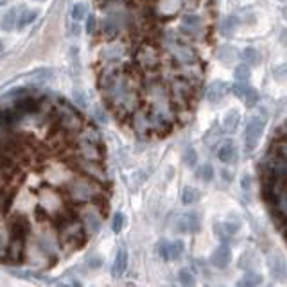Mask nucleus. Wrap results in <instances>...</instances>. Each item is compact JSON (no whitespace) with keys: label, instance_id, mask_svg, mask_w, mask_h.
Segmentation results:
<instances>
[{"label":"nucleus","instance_id":"aec40b11","mask_svg":"<svg viewBox=\"0 0 287 287\" xmlns=\"http://www.w3.org/2000/svg\"><path fill=\"white\" fill-rule=\"evenodd\" d=\"M133 128L136 133L140 135H146L148 131H151V121H149V113L142 110H135L133 111Z\"/></svg>","mask_w":287,"mask_h":287},{"label":"nucleus","instance_id":"f704fd0d","mask_svg":"<svg viewBox=\"0 0 287 287\" xmlns=\"http://www.w3.org/2000/svg\"><path fill=\"white\" fill-rule=\"evenodd\" d=\"M72 101L76 102L79 108H87L88 106V94L83 88H74L72 90Z\"/></svg>","mask_w":287,"mask_h":287},{"label":"nucleus","instance_id":"de8ad7c7","mask_svg":"<svg viewBox=\"0 0 287 287\" xmlns=\"http://www.w3.org/2000/svg\"><path fill=\"white\" fill-rule=\"evenodd\" d=\"M8 259V246L4 244V239L0 237V262Z\"/></svg>","mask_w":287,"mask_h":287},{"label":"nucleus","instance_id":"c85d7f7f","mask_svg":"<svg viewBox=\"0 0 287 287\" xmlns=\"http://www.w3.org/2000/svg\"><path fill=\"white\" fill-rule=\"evenodd\" d=\"M239 122H241V113H239V110H230L226 111V115H224V129H226L228 133H234L235 129H237Z\"/></svg>","mask_w":287,"mask_h":287},{"label":"nucleus","instance_id":"20e7f679","mask_svg":"<svg viewBox=\"0 0 287 287\" xmlns=\"http://www.w3.org/2000/svg\"><path fill=\"white\" fill-rule=\"evenodd\" d=\"M84 224L83 221H76V219H68V223L63 226L61 232V242L65 246H70V249H77L79 246L84 244L87 241V235H84Z\"/></svg>","mask_w":287,"mask_h":287},{"label":"nucleus","instance_id":"2f4dec72","mask_svg":"<svg viewBox=\"0 0 287 287\" xmlns=\"http://www.w3.org/2000/svg\"><path fill=\"white\" fill-rule=\"evenodd\" d=\"M237 25H239V18H237V16H234V15L226 16V18L221 22V33H223L224 36H230V34L235 33Z\"/></svg>","mask_w":287,"mask_h":287},{"label":"nucleus","instance_id":"8fccbe9b","mask_svg":"<svg viewBox=\"0 0 287 287\" xmlns=\"http://www.w3.org/2000/svg\"><path fill=\"white\" fill-rule=\"evenodd\" d=\"M40 2H43V0H40Z\"/></svg>","mask_w":287,"mask_h":287},{"label":"nucleus","instance_id":"1a4fd4ad","mask_svg":"<svg viewBox=\"0 0 287 287\" xmlns=\"http://www.w3.org/2000/svg\"><path fill=\"white\" fill-rule=\"evenodd\" d=\"M58 122H60V126L65 131H70V133L81 131V128H83L81 117L72 108H68V106H61L60 113H58Z\"/></svg>","mask_w":287,"mask_h":287},{"label":"nucleus","instance_id":"4c0bfd02","mask_svg":"<svg viewBox=\"0 0 287 287\" xmlns=\"http://www.w3.org/2000/svg\"><path fill=\"white\" fill-rule=\"evenodd\" d=\"M122 56V47L119 45V43H115V45H108L104 50H102V58L104 60H119V58Z\"/></svg>","mask_w":287,"mask_h":287},{"label":"nucleus","instance_id":"58836bf2","mask_svg":"<svg viewBox=\"0 0 287 287\" xmlns=\"http://www.w3.org/2000/svg\"><path fill=\"white\" fill-rule=\"evenodd\" d=\"M273 77H275L276 81H280V83L287 81V61H283V63L273 67Z\"/></svg>","mask_w":287,"mask_h":287},{"label":"nucleus","instance_id":"ea45409f","mask_svg":"<svg viewBox=\"0 0 287 287\" xmlns=\"http://www.w3.org/2000/svg\"><path fill=\"white\" fill-rule=\"evenodd\" d=\"M234 76H235V79H237V81H248L249 76H251V72H249L248 65L242 63V65H237V67H235Z\"/></svg>","mask_w":287,"mask_h":287},{"label":"nucleus","instance_id":"9d476101","mask_svg":"<svg viewBox=\"0 0 287 287\" xmlns=\"http://www.w3.org/2000/svg\"><path fill=\"white\" fill-rule=\"evenodd\" d=\"M230 90L234 92V94L237 95V97L241 99V101L244 102L248 108L255 106L259 102V99H261V95H259L257 88L251 87V84H248L246 81H237L235 84H232Z\"/></svg>","mask_w":287,"mask_h":287},{"label":"nucleus","instance_id":"dca6fc26","mask_svg":"<svg viewBox=\"0 0 287 287\" xmlns=\"http://www.w3.org/2000/svg\"><path fill=\"white\" fill-rule=\"evenodd\" d=\"M81 221H83L84 230H87L88 234H95V232L101 228L102 217H101V214L97 212V207H90V208H87V210L83 212V217H81Z\"/></svg>","mask_w":287,"mask_h":287},{"label":"nucleus","instance_id":"f3484780","mask_svg":"<svg viewBox=\"0 0 287 287\" xmlns=\"http://www.w3.org/2000/svg\"><path fill=\"white\" fill-rule=\"evenodd\" d=\"M228 92H230V84L224 83V81H214L207 90V99L215 104V102L223 101Z\"/></svg>","mask_w":287,"mask_h":287},{"label":"nucleus","instance_id":"9b49d317","mask_svg":"<svg viewBox=\"0 0 287 287\" xmlns=\"http://www.w3.org/2000/svg\"><path fill=\"white\" fill-rule=\"evenodd\" d=\"M136 61H138L142 68H146V70H151V68L158 67L160 54L153 45H142L138 49V52H136Z\"/></svg>","mask_w":287,"mask_h":287},{"label":"nucleus","instance_id":"f8f14e48","mask_svg":"<svg viewBox=\"0 0 287 287\" xmlns=\"http://www.w3.org/2000/svg\"><path fill=\"white\" fill-rule=\"evenodd\" d=\"M77 169L81 170L87 176L99 180V182H106V173L102 169L101 162H95V160H87V158H77Z\"/></svg>","mask_w":287,"mask_h":287},{"label":"nucleus","instance_id":"37998d69","mask_svg":"<svg viewBox=\"0 0 287 287\" xmlns=\"http://www.w3.org/2000/svg\"><path fill=\"white\" fill-rule=\"evenodd\" d=\"M178 278H180V282H182L183 285H192L194 283V275H192L190 269H180Z\"/></svg>","mask_w":287,"mask_h":287},{"label":"nucleus","instance_id":"0eeeda50","mask_svg":"<svg viewBox=\"0 0 287 287\" xmlns=\"http://www.w3.org/2000/svg\"><path fill=\"white\" fill-rule=\"evenodd\" d=\"M173 228L178 234H197L201 228V221L199 215L196 212H190V214H183L178 215L173 223Z\"/></svg>","mask_w":287,"mask_h":287},{"label":"nucleus","instance_id":"f03ea898","mask_svg":"<svg viewBox=\"0 0 287 287\" xmlns=\"http://www.w3.org/2000/svg\"><path fill=\"white\" fill-rule=\"evenodd\" d=\"M38 205H40L38 214H42L43 217H45V215H49V217H58V215L65 214L63 197H61V194L58 192L56 189H50V187H45V189L40 190Z\"/></svg>","mask_w":287,"mask_h":287},{"label":"nucleus","instance_id":"5701e85b","mask_svg":"<svg viewBox=\"0 0 287 287\" xmlns=\"http://www.w3.org/2000/svg\"><path fill=\"white\" fill-rule=\"evenodd\" d=\"M29 232H31L29 221H27L23 215H16V217H13V221H11V235L25 239L27 235H29Z\"/></svg>","mask_w":287,"mask_h":287},{"label":"nucleus","instance_id":"412c9836","mask_svg":"<svg viewBox=\"0 0 287 287\" xmlns=\"http://www.w3.org/2000/svg\"><path fill=\"white\" fill-rule=\"evenodd\" d=\"M215 56L223 65L230 67L232 63H235L239 60V50L234 45H221L219 49L215 50Z\"/></svg>","mask_w":287,"mask_h":287},{"label":"nucleus","instance_id":"c756f323","mask_svg":"<svg viewBox=\"0 0 287 287\" xmlns=\"http://www.w3.org/2000/svg\"><path fill=\"white\" fill-rule=\"evenodd\" d=\"M36 18H38V11H36V9H23V11L20 13L18 20H16V27L23 29V27H27L29 23H33Z\"/></svg>","mask_w":287,"mask_h":287},{"label":"nucleus","instance_id":"473e14b6","mask_svg":"<svg viewBox=\"0 0 287 287\" xmlns=\"http://www.w3.org/2000/svg\"><path fill=\"white\" fill-rule=\"evenodd\" d=\"M257 266V255L253 251H246V253L241 255V261H239V268L241 269H253Z\"/></svg>","mask_w":287,"mask_h":287},{"label":"nucleus","instance_id":"ddd939ff","mask_svg":"<svg viewBox=\"0 0 287 287\" xmlns=\"http://www.w3.org/2000/svg\"><path fill=\"white\" fill-rule=\"evenodd\" d=\"M268 268L269 273L275 280H285L287 278V261L282 253H269L268 257Z\"/></svg>","mask_w":287,"mask_h":287},{"label":"nucleus","instance_id":"bb28decb","mask_svg":"<svg viewBox=\"0 0 287 287\" xmlns=\"http://www.w3.org/2000/svg\"><path fill=\"white\" fill-rule=\"evenodd\" d=\"M239 228H241V224L235 221V223H232V221H226L224 224H217L215 226V234L219 235L221 239H228V237H232V235H235L239 232Z\"/></svg>","mask_w":287,"mask_h":287},{"label":"nucleus","instance_id":"b1692460","mask_svg":"<svg viewBox=\"0 0 287 287\" xmlns=\"http://www.w3.org/2000/svg\"><path fill=\"white\" fill-rule=\"evenodd\" d=\"M126 268H128V251H126V248H121L115 255L111 273H113V276H121L126 271Z\"/></svg>","mask_w":287,"mask_h":287},{"label":"nucleus","instance_id":"6e6552de","mask_svg":"<svg viewBox=\"0 0 287 287\" xmlns=\"http://www.w3.org/2000/svg\"><path fill=\"white\" fill-rule=\"evenodd\" d=\"M43 176H45L47 182L54 187L67 185V182L70 180V174H68L67 167L58 162H50L49 165L45 167V170H43Z\"/></svg>","mask_w":287,"mask_h":287},{"label":"nucleus","instance_id":"09e8293b","mask_svg":"<svg viewBox=\"0 0 287 287\" xmlns=\"http://www.w3.org/2000/svg\"><path fill=\"white\" fill-rule=\"evenodd\" d=\"M94 113H95V119H99V122H102V124H104V122H106V113H104V111H102L101 108H95Z\"/></svg>","mask_w":287,"mask_h":287},{"label":"nucleus","instance_id":"79ce46f5","mask_svg":"<svg viewBox=\"0 0 287 287\" xmlns=\"http://www.w3.org/2000/svg\"><path fill=\"white\" fill-rule=\"evenodd\" d=\"M87 15H88L87 4H76V6H74V9H72V18L76 20V22L87 18Z\"/></svg>","mask_w":287,"mask_h":287},{"label":"nucleus","instance_id":"a18cd8bd","mask_svg":"<svg viewBox=\"0 0 287 287\" xmlns=\"http://www.w3.org/2000/svg\"><path fill=\"white\" fill-rule=\"evenodd\" d=\"M87 264H88V268H90V269H99L102 266V257H101V255H90V257H88V261H87Z\"/></svg>","mask_w":287,"mask_h":287},{"label":"nucleus","instance_id":"a878e982","mask_svg":"<svg viewBox=\"0 0 287 287\" xmlns=\"http://www.w3.org/2000/svg\"><path fill=\"white\" fill-rule=\"evenodd\" d=\"M242 60H244V63L248 65V67H259L262 61V56L255 47H246V49L242 50Z\"/></svg>","mask_w":287,"mask_h":287},{"label":"nucleus","instance_id":"cd10ccee","mask_svg":"<svg viewBox=\"0 0 287 287\" xmlns=\"http://www.w3.org/2000/svg\"><path fill=\"white\" fill-rule=\"evenodd\" d=\"M261 283H262V275H261V273L249 271V269H248V273H246V275L239 280L237 285L239 287H253V285H261Z\"/></svg>","mask_w":287,"mask_h":287},{"label":"nucleus","instance_id":"72a5a7b5","mask_svg":"<svg viewBox=\"0 0 287 287\" xmlns=\"http://www.w3.org/2000/svg\"><path fill=\"white\" fill-rule=\"evenodd\" d=\"M119 22H117V16H108L102 23V31H104L106 36H115L119 33Z\"/></svg>","mask_w":287,"mask_h":287},{"label":"nucleus","instance_id":"7c9ffc66","mask_svg":"<svg viewBox=\"0 0 287 287\" xmlns=\"http://www.w3.org/2000/svg\"><path fill=\"white\" fill-rule=\"evenodd\" d=\"M16 20H18V11H16V9H9V11L2 16L0 25H2V29L4 31H13L16 25Z\"/></svg>","mask_w":287,"mask_h":287},{"label":"nucleus","instance_id":"393cba45","mask_svg":"<svg viewBox=\"0 0 287 287\" xmlns=\"http://www.w3.org/2000/svg\"><path fill=\"white\" fill-rule=\"evenodd\" d=\"M203 27V20L197 15H185L182 18V29L187 33H196Z\"/></svg>","mask_w":287,"mask_h":287},{"label":"nucleus","instance_id":"4be33fe9","mask_svg":"<svg viewBox=\"0 0 287 287\" xmlns=\"http://www.w3.org/2000/svg\"><path fill=\"white\" fill-rule=\"evenodd\" d=\"M15 108L23 115L34 113V111L40 110V101L38 99H33V97H20L15 101Z\"/></svg>","mask_w":287,"mask_h":287},{"label":"nucleus","instance_id":"a19ab883","mask_svg":"<svg viewBox=\"0 0 287 287\" xmlns=\"http://www.w3.org/2000/svg\"><path fill=\"white\" fill-rule=\"evenodd\" d=\"M183 163H185L187 167H194L197 163V153L194 148H187L185 151H183Z\"/></svg>","mask_w":287,"mask_h":287},{"label":"nucleus","instance_id":"a211bd4d","mask_svg":"<svg viewBox=\"0 0 287 287\" xmlns=\"http://www.w3.org/2000/svg\"><path fill=\"white\" fill-rule=\"evenodd\" d=\"M25 239L22 237H15L11 235V241H9L8 246V259L11 262H22L23 253H25Z\"/></svg>","mask_w":287,"mask_h":287},{"label":"nucleus","instance_id":"6ab92c4d","mask_svg":"<svg viewBox=\"0 0 287 287\" xmlns=\"http://www.w3.org/2000/svg\"><path fill=\"white\" fill-rule=\"evenodd\" d=\"M217 158L221 160L223 163H235L237 160V148L232 140H224L223 144L217 149Z\"/></svg>","mask_w":287,"mask_h":287},{"label":"nucleus","instance_id":"423d86ee","mask_svg":"<svg viewBox=\"0 0 287 287\" xmlns=\"http://www.w3.org/2000/svg\"><path fill=\"white\" fill-rule=\"evenodd\" d=\"M169 50L174 60L180 65H183V67L185 65H194L197 61V52L190 45H187V43H180L174 40V42L169 43Z\"/></svg>","mask_w":287,"mask_h":287},{"label":"nucleus","instance_id":"39448f33","mask_svg":"<svg viewBox=\"0 0 287 287\" xmlns=\"http://www.w3.org/2000/svg\"><path fill=\"white\" fill-rule=\"evenodd\" d=\"M194 87L189 79L185 77H176L170 84V101L178 106V108H187L189 102L192 101Z\"/></svg>","mask_w":287,"mask_h":287},{"label":"nucleus","instance_id":"7ed1b4c3","mask_svg":"<svg viewBox=\"0 0 287 287\" xmlns=\"http://www.w3.org/2000/svg\"><path fill=\"white\" fill-rule=\"evenodd\" d=\"M266 126H268V117H266V115H253V117L248 121L246 129H244V136H242V140H244V149L248 153H251L259 146L262 135H264Z\"/></svg>","mask_w":287,"mask_h":287},{"label":"nucleus","instance_id":"c03bdc74","mask_svg":"<svg viewBox=\"0 0 287 287\" xmlns=\"http://www.w3.org/2000/svg\"><path fill=\"white\" fill-rule=\"evenodd\" d=\"M122 226H124V214L117 212V214L111 217V230H113L115 234H119V232L122 230Z\"/></svg>","mask_w":287,"mask_h":287},{"label":"nucleus","instance_id":"4468645a","mask_svg":"<svg viewBox=\"0 0 287 287\" xmlns=\"http://www.w3.org/2000/svg\"><path fill=\"white\" fill-rule=\"evenodd\" d=\"M183 249H185L183 241H173V242L160 241L158 242V253L162 255L163 261H176V259H180L183 255Z\"/></svg>","mask_w":287,"mask_h":287},{"label":"nucleus","instance_id":"e433bc0d","mask_svg":"<svg viewBox=\"0 0 287 287\" xmlns=\"http://www.w3.org/2000/svg\"><path fill=\"white\" fill-rule=\"evenodd\" d=\"M199 199V192L194 187H185L182 192V203L183 205H192Z\"/></svg>","mask_w":287,"mask_h":287},{"label":"nucleus","instance_id":"c9c22d12","mask_svg":"<svg viewBox=\"0 0 287 287\" xmlns=\"http://www.w3.org/2000/svg\"><path fill=\"white\" fill-rule=\"evenodd\" d=\"M196 176L199 178L201 182H212V180H214V167H212L210 163H205V165L197 167Z\"/></svg>","mask_w":287,"mask_h":287},{"label":"nucleus","instance_id":"2eb2a0df","mask_svg":"<svg viewBox=\"0 0 287 287\" xmlns=\"http://www.w3.org/2000/svg\"><path fill=\"white\" fill-rule=\"evenodd\" d=\"M232 262V249L230 246L221 244L212 251L210 255V264L217 269H226Z\"/></svg>","mask_w":287,"mask_h":287},{"label":"nucleus","instance_id":"49530a36","mask_svg":"<svg viewBox=\"0 0 287 287\" xmlns=\"http://www.w3.org/2000/svg\"><path fill=\"white\" fill-rule=\"evenodd\" d=\"M95 27H97L95 16L87 15V33H88V34H94V33H95Z\"/></svg>","mask_w":287,"mask_h":287},{"label":"nucleus","instance_id":"f257e3e1","mask_svg":"<svg viewBox=\"0 0 287 287\" xmlns=\"http://www.w3.org/2000/svg\"><path fill=\"white\" fill-rule=\"evenodd\" d=\"M67 196L74 203H97V197L101 194L97 180H92L90 176H76L67 182Z\"/></svg>","mask_w":287,"mask_h":287}]
</instances>
